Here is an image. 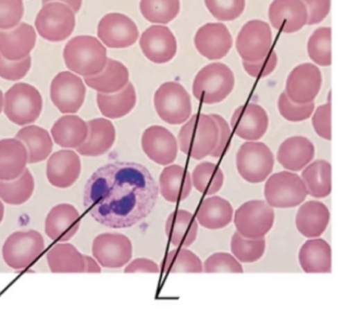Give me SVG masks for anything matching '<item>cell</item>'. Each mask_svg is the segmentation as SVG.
<instances>
[{"instance_id":"14","label":"cell","mask_w":355,"mask_h":314,"mask_svg":"<svg viewBox=\"0 0 355 314\" xmlns=\"http://www.w3.org/2000/svg\"><path fill=\"white\" fill-rule=\"evenodd\" d=\"M322 74L315 64L306 62L295 67L289 73L284 92L300 104L313 102L322 86Z\"/></svg>"},{"instance_id":"24","label":"cell","mask_w":355,"mask_h":314,"mask_svg":"<svg viewBox=\"0 0 355 314\" xmlns=\"http://www.w3.org/2000/svg\"><path fill=\"white\" fill-rule=\"evenodd\" d=\"M35 42L34 28L24 22L10 30H0V53L8 60H20L28 56Z\"/></svg>"},{"instance_id":"18","label":"cell","mask_w":355,"mask_h":314,"mask_svg":"<svg viewBox=\"0 0 355 314\" xmlns=\"http://www.w3.org/2000/svg\"><path fill=\"white\" fill-rule=\"evenodd\" d=\"M139 45L144 55L155 63H165L173 58L177 42L171 30L164 26L153 25L145 30Z\"/></svg>"},{"instance_id":"11","label":"cell","mask_w":355,"mask_h":314,"mask_svg":"<svg viewBox=\"0 0 355 314\" xmlns=\"http://www.w3.org/2000/svg\"><path fill=\"white\" fill-rule=\"evenodd\" d=\"M274 220L272 207L261 200L244 202L235 211L234 216L236 231L249 238L264 237L272 227Z\"/></svg>"},{"instance_id":"34","label":"cell","mask_w":355,"mask_h":314,"mask_svg":"<svg viewBox=\"0 0 355 314\" xmlns=\"http://www.w3.org/2000/svg\"><path fill=\"white\" fill-rule=\"evenodd\" d=\"M46 260L53 273L85 272L84 254L71 243H60L53 245L46 254Z\"/></svg>"},{"instance_id":"35","label":"cell","mask_w":355,"mask_h":314,"mask_svg":"<svg viewBox=\"0 0 355 314\" xmlns=\"http://www.w3.org/2000/svg\"><path fill=\"white\" fill-rule=\"evenodd\" d=\"M51 132L54 141L60 146L77 148L85 141L88 127L79 116L66 115L55 121Z\"/></svg>"},{"instance_id":"55","label":"cell","mask_w":355,"mask_h":314,"mask_svg":"<svg viewBox=\"0 0 355 314\" xmlns=\"http://www.w3.org/2000/svg\"><path fill=\"white\" fill-rule=\"evenodd\" d=\"M84 257L85 262V272L100 273L101 272V265L95 259L85 254Z\"/></svg>"},{"instance_id":"40","label":"cell","mask_w":355,"mask_h":314,"mask_svg":"<svg viewBox=\"0 0 355 314\" xmlns=\"http://www.w3.org/2000/svg\"><path fill=\"white\" fill-rule=\"evenodd\" d=\"M159 270L164 273H199L203 271V265L200 258L191 250L177 247L165 256Z\"/></svg>"},{"instance_id":"50","label":"cell","mask_w":355,"mask_h":314,"mask_svg":"<svg viewBox=\"0 0 355 314\" xmlns=\"http://www.w3.org/2000/svg\"><path fill=\"white\" fill-rule=\"evenodd\" d=\"M277 55L275 51L270 50L262 59L255 62H242L246 73L256 78H262L273 72L277 64Z\"/></svg>"},{"instance_id":"39","label":"cell","mask_w":355,"mask_h":314,"mask_svg":"<svg viewBox=\"0 0 355 314\" xmlns=\"http://www.w3.org/2000/svg\"><path fill=\"white\" fill-rule=\"evenodd\" d=\"M35 187L34 179L28 169L11 180H0V198L6 204H21L31 197Z\"/></svg>"},{"instance_id":"5","label":"cell","mask_w":355,"mask_h":314,"mask_svg":"<svg viewBox=\"0 0 355 314\" xmlns=\"http://www.w3.org/2000/svg\"><path fill=\"white\" fill-rule=\"evenodd\" d=\"M274 163L272 151L260 141H247L241 145L236 155L238 173L252 184L263 182L272 173Z\"/></svg>"},{"instance_id":"46","label":"cell","mask_w":355,"mask_h":314,"mask_svg":"<svg viewBox=\"0 0 355 314\" xmlns=\"http://www.w3.org/2000/svg\"><path fill=\"white\" fill-rule=\"evenodd\" d=\"M210 13L222 21H233L244 11L245 0H205Z\"/></svg>"},{"instance_id":"56","label":"cell","mask_w":355,"mask_h":314,"mask_svg":"<svg viewBox=\"0 0 355 314\" xmlns=\"http://www.w3.org/2000/svg\"><path fill=\"white\" fill-rule=\"evenodd\" d=\"M54 1H59L65 3L75 13L79 11L82 6V0H42V3L46 4L48 2Z\"/></svg>"},{"instance_id":"22","label":"cell","mask_w":355,"mask_h":314,"mask_svg":"<svg viewBox=\"0 0 355 314\" xmlns=\"http://www.w3.org/2000/svg\"><path fill=\"white\" fill-rule=\"evenodd\" d=\"M268 17L275 29L293 33L306 24L308 14L301 0H274L268 9Z\"/></svg>"},{"instance_id":"31","label":"cell","mask_w":355,"mask_h":314,"mask_svg":"<svg viewBox=\"0 0 355 314\" xmlns=\"http://www.w3.org/2000/svg\"><path fill=\"white\" fill-rule=\"evenodd\" d=\"M28 162L25 146L16 139L0 140V180H11L18 177Z\"/></svg>"},{"instance_id":"26","label":"cell","mask_w":355,"mask_h":314,"mask_svg":"<svg viewBox=\"0 0 355 314\" xmlns=\"http://www.w3.org/2000/svg\"><path fill=\"white\" fill-rule=\"evenodd\" d=\"M330 219L327 207L320 201L309 200L298 209L295 225L298 232L306 238H317L327 229Z\"/></svg>"},{"instance_id":"1","label":"cell","mask_w":355,"mask_h":314,"mask_svg":"<svg viewBox=\"0 0 355 314\" xmlns=\"http://www.w3.org/2000/svg\"><path fill=\"white\" fill-rule=\"evenodd\" d=\"M158 186L148 169L132 162H115L96 169L86 182L83 204L97 223L128 228L155 207Z\"/></svg>"},{"instance_id":"12","label":"cell","mask_w":355,"mask_h":314,"mask_svg":"<svg viewBox=\"0 0 355 314\" xmlns=\"http://www.w3.org/2000/svg\"><path fill=\"white\" fill-rule=\"evenodd\" d=\"M272 42L270 26L264 21L253 19L245 23L237 35L235 46L243 61L255 62L271 50Z\"/></svg>"},{"instance_id":"51","label":"cell","mask_w":355,"mask_h":314,"mask_svg":"<svg viewBox=\"0 0 355 314\" xmlns=\"http://www.w3.org/2000/svg\"><path fill=\"white\" fill-rule=\"evenodd\" d=\"M331 103L318 106L312 116V125L315 133L321 138L330 141L331 130Z\"/></svg>"},{"instance_id":"13","label":"cell","mask_w":355,"mask_h":314,"mask_svg":"<svg viewBox=\"0 0 355 314\" xmlns=\"http://www.w3.org/2000/svg\"><path fill=\"white\" fill-rule=\"evenodd\" d=\"M92 252L101 266L119 268L127 264L132 256V245L128 236L120 233L105 232L93 240Z\"/></svg>"},{"instance_id":"47","label":"cell","mask_w":355,"mask_h":314,"mask_svg":"<svg viewBox=\"0 0 355 314\" xmlns=\"http://www.w3.org/2000/svg\"><path fill=\"white\" fill-rule=\"evenodd\" d=\"M203 271L207 273L234 272L242 273L241 264L230 253L216 252L204 262Z\"/></svg>"},{"instance_id":"58","label":"cell","mask_w":355,"mask_h":314,"mask_svg":"<svg viewBox=\"0 0 355 314\" xmlns=\"http://www.w3.org/2000/svg\"><path fill=\"white\" fill-rule=\"evenodd\" d=\"M3 107V94L2 91L0 90V112H1Z\"/></svg>"},{"instance_id":"8","label":"cell","mask_w":355,"mask_h":314,"mask_svg":"<svg viewBox=\"0 0 355 314\" xmlns=\"http://www.w3.org/2000/svg\"><path fill=\"white\" fill-rule=\"evenodd\" d=\"M44 241L42 234L33 229L18 231L10 234L2 247L5 263L14 270L31 265L42 253Z\"/></svg>"},{"instance_id":"15","label":"cell","mask_w":355,"mask_h":314,"mask_svg":"<svg viewBox=\"0 0 355 314\" xmlns=\"http://www.w3.org/2000/svg\"><path fill=\"white\" fill-rule=\"evenodd\" d=\"M85 94L82 79L69 71L60 72L51 84V101L62 113L78 112L84 102Z\"/></svg>"},{"instance_id":"25","label":"cell","mask_w":355,"mask_h":314,"mask_svg":"<svg viewBox=\"0 0 355 314\" xmlns=\"http://www.w3.org/2000/svg\"><path fill=\"white\" fill-rule=\"evenodd\" d=\"M314 155V145L308 138L293 136L286 139L280 144L277 159L284 168L297 172L306 166Z\"/></svg>"},{"instance_id":"36","label":"cell","mask_w":355,"mask_h":314,"mask_svg":"<svg viewBox=\"0 0 355 314\" xmlns=\"http://www.w3.org/2000/svg\"><path fill=\"white\" fill-rule=\"evenodd\" d=\"M136 100L135 89L131 82H128L116 92H99L96 96L98 107L101 114L110 119L121 118L128 114L135 107Z\"/></svg>"},{"instance_id":"48","label":"cell","mask_w":355,"mask_h":314,"mask_svg":"<svg viewBox=\"0 0 355 314\" xmlns=\"http://www.w3.org/2000/svg\"><path fill=\"white\" fill-rule=\"evenodd\" d=\"M23 14L22 0H0V28H13L19 24Z\"/></svg>"},{"instance_id":"49","label":"cell","mask_w":355,"mask_h":314,"mask_svg":"<svg viewBox=\"0 0 355 314\" xmlns=\"http://www.w3.org/2000/svg\"><path fill=\"white\" fill-rule=\"evenodd\" d=\"M31 65V58L28 55L20 60H8L0 53V76L9 80H17L28 73Z\"/></svg>"},{"instance_id":"2","label":"cell","mask_w":355,"mask_h":314,"mask_svg":"<svg viewBox=\"0 0 355 314\" xmlns=\"http://www.w3.org/2000/svg\"><path fill=\"white\" fill-rule=\"evenodd\" d=\"M63 58L67 67L84 77L101 72L107 62V50L95 37L78 35L65 45Z\"/></svg>"},{"instance_id":"52","label":"cell","mask_w":355,"mask_h":314,"mask_svg":"<svg viewBox=\"0 0 355 314\" xmlns=\"http://www.w3.org/2000/svg\"><path fill=\"white\" fill-rule=\"evenodd\" d=\"M210 115L216 121L218 129L217 143L210 155L213 157H220L225 152L229 145L231 129L223 116L216 114H211Z\"/></svg>"},{"instance_id":"7","label":"cell","mask_w":355,"mask_h":314,"mask_svg":"<svg viewBox=\"0 0 355 314\" xmlns=\"http://www.w3.org/2000/svg\"><path fill=\"white\" fill-rule=\"evenodd\" d=\"M308 195L305 184L297 174L279 171L270 175L264 185V197L272 207L292 208L300 205Z\"/></svg>"},{"instance_id":"10","label":"cell","mask_w":355,"mask_h":314,"mask_svg":"<svg viewBox=\"0 0 355 314\" xmlns=\"http://www.w3.org/2000/svg\"><path fill=\"white\" fill-rule=\"evenodd\" d=\"M75 25L73 11L67 5L57 1L44 4L35 21L39 35L51 42L67 39L72 33Z\"/></svg>"},{"instance_id":"3","label":"cell","mask_w":355,"mask_h":314,"mask_svg":"<svg viewBox=\"0 0 355 314\" xmlns=\"http://www.w3.org/2000/svg\"><path fill=\"white\" fill-rule=\"evenodd\" d=\"M218 136L217 124L210 114H193L179 132L180 150L193 159H202L211 155Z\"/></svg>"},{"instance_id":"28","label":"cell","mask_w":355,"mask_h":314,"mask_svg":"<svg viewBox=\"0 0 355 314\" xmlns=\"http://www.w3.org/2000/svg\"><path fill=\"white\" fill-rule=\"evenodd\" d=\"M88 134L84 143L76 148L85 156H99L106 152L115 140V129L107 119L98 118L87 122Z\"/></svg>"},{"instance_id":"42","label":"cell","mask_w":355,"mask_h":314,"mask_svg":"<svg viewBox=\"0 0 355 314\" xmlns=\"http://www.w3.org/2000/svg\"><path fill=\"white\" fill-rule=\"evenodd\" d=\"M179 0H141L139 8L144 17L152 23L168 24L179 13Z\"/></svg>"},{"instance_id":"30","label":"cell","mask_w":355,"mask_h":314,"mask_svg":"<svg viewBox=\"0 0 355 314\" xmlns=\"http://www.w3.org/2000/svg\"><path fill=\"white\" fill-rule=\"evenodd\" d=\"M298 259L306 273H329L331 271V250L322 238L307 240L301 247Z\"/></svg>"},{"instance_id":"9","label":"cell","mask_w":355,"mask_h":314,"mask_svg":"<svg viewBox=\"0 0 355 314\" xmlns=\"http://www.w3.org/2000/svg\"><path fill=\"white\" fill-rule=\"evenodd\" d=\"M154 105L159 116L169 124L184 123L192 110L189 94L176 82H166L160 85L155 93Z\"/></svg>"},{"instance_id":"17","label":"cell","mask_w":355,"mask_h":314,"mask_svg":"<svg viewBox=\"0 0 355 314\" xmlns=\"http://www.w3.org/2000/svg\"><path fill=\"white\" fill-rule=\"evenodd\" d=\"M230 123L239 137L246 141H257L266 134L269 119L261 105L250 103L234 110Z\"/></svg>"},{"instance_id":"54","label":"cell","mask_w":355,"mask_h":314,"mask_svg":"<svg viewBox=\"0 0 355 314\" xmlns=\"http://www.w3.org/2000/svg\"><path fill=\"white\" fill-rule=\"evenodd\" d=\"M158 265L153 260L139 257L132 260L123 270L125 273H157L159 272Z\"/></svg>"},{"instance_id":"45","label":"cell","mask_w":355,"mask_h":314,"mask_svg":"<svg viewBox=\"0 0 355 314\" xmlns=\"http://www.w3.org/2000/svg\"><path fill=\"white\" fill-rule=\"evenodd\" d=\"M277 106L281 116L291 122H300L309 119L315 109L314 102L306 104L293 102L284 91L279 96Z\"/></svg>"},{"instance_id":"29","label":"cell","mask_w":355,"mask_h":314,"mask_svg":"<svg viewBox=\"0 0 355 314\" xmlns=\"http://www.w3.org/2000/svg\"><path fill=\"white\" fill-rule=\"evenodd\" d=\"M198 223L187 210L171 212L165 223V232L171 243L177 247H187L193 243L198 234Z\"/></svg>"},{"instance_id":"20","label":"cell","mask_w":355,"mask_h":314,"mask_svg":"<svg viewBox=\"0 0 355 314\" xmlns=\"http://www.w3.org/2000/svg\"><path fill=\"white\" fill-rule=\"evenodd\" d=\"M141 146L146 155L159 165L170 164L177 157L178 144L175 137L161 125H152L145 130Z\"/></svg>"},{"instance_id":"27","label":"cell","mask_w":355,"mask_h":314,"mask_svg":"<svg viewBox=\"0 0 355 314\" xmlns=\"http://www.w3.org/2000/svg\"><path fill=\"white\" fill-rule=\"evenodd\" d=\"M192 188L189 172L183 166L173 164L165 167L159 179V191L168 202H178L185 200Z\"/></svg>"},{"instance_id":"33","label":"cell","mask_w":355,"mask_h":314,"mask_svg":"<svg viewBox=\"0 0 355 314\" xmlns=\"http://www.w3.org/2000/svg\"><path fill=\"white\" fill-rule=\"evenodd\" d=\"M233 208L229 201L220 196L205 198L200 204L196 218L207 229H218L230 223Z\"/></svg>"},{"instance_id":"37","label":"cell","mask_w":355,"mask_h":314,"mask_svg":"<svg viewBox=\"0 0 355 314\" xmlns=\"http://www.w3.org/2000/svg\"><path fill=\"white\" fill-rule=\"evenodd\" d=\"M307 193L315 198L328 196L331 191V167L329 162L318 159L308 164L302 172Z\"/></svg>"},{"instance_id":"41","label":"cell","mask_w":355,"mask_h":314,"mask_svg":"<svg viewBox=\"0 0 355 314\" xmlns=\"http://www.w3.org/2000/svg\"><path fill=\"white\" fill-rule=\"evenodd\" d=\"M223 181L222 170L212 162L198 164L192 173V184L197 191L206 195L216 193L223 186Z\"/></svg>"},{"instance_id":"4","label":"cell","mask_w":355,"mask_h":314,"mask_svg":"<svg viewBox=\"0 0 355 314\" xmlns=\"http://www.w3.org/2000/svg\"><path fill=\"white\" fill-rule=\"evenodd\" d=\"M232 71L222 62L210 63L196 76L193 83V94L205 104H215L225 100L234 87Z\"/></svg>"},{"instance_id":"21","label":"cell","mask_w":355,"mask_h":314,"mask_svg":"<svg viewBox=\"0 0 355 314\" xmlns=\"http://www.w3.org/2000/svg\"><path fill=\"white\" fill-rule=\"evenodd\" d=\"M80 225L78 209L72 204L62 203L52 207L44 223L46 234L52 240L65 242L71 239Z\"/></svg>"},{"instance_id":"16","label":"cell","mask_w":355,"mask_h":314,"mask_svg":"<svg viewBox=\"0 0 355 314\" xmlns=\"http://www.w3.org/2000/svg\"><path fill=\"white\" fill-rule=\"evenodd\" d=\"M97 34L107 46L122 49L135 43L139 37V30L135 22L128 16L111 12L100 20Z\"/></svg>"},{"instance_id":"43","label":"cell","mask_w":355,"mask_h":314,"mask_svg":"<svg viewBox=\"0 0 355 314\" xmlns=\"http://www.w3.org/2000/svg\"><path fill=\"white\" fill-rule=\"evenodd\" d=\"M230 248L232 254L241 262L253 263L262 257L266 249V240L263 237L246 238L236 231L232 236Z\"/></svg>"},{"instance_id":"6","label":"cell","mask_w":355,"mask_h":314,"mask_svg":"<svg viewBox=\"0 0 355 314\" xmlns=\"http://www.w3.org/2000/svg\"><path fill=\"white\" fill-rule=\"evenodd\" d=\"M42 108V98L33 86L19 82L5 94L4 113L13 123L24 125L34 122Z\"/></svg>"},{"instance_id":"44","label":"cell","mask_w":355,"mask_h":314,"mask_svg":"<svg viewBox=\"0 0 355 314\" xmlns=\"http://www.w3.org/2000/svg\"><path fill=\"white\" fill-rule=\"evenodd\" d=\"M330 27H320L310 36L307 43L309 58L318 65L328 67L331 64Z\"/></svg>"},{"instance_id":"32","label":"cell","mask_w":355,"mask_h":314,"mask_svg":"<svg viewBox=\"0 0 355 314\" xmlns=\"http://www.w3.org/2000/svg\"><path fill=\"white\" fill-rule=\"evenodd\" d=\"M89 87L100 93H114L124 87L129 80L126 67L117 60L107 58L103 69L98 73L84 78Z\"/></svg>"},{"instance_id":"38","label":"cell","mask_w":355,"mask_h":314,"mask_svg":"<svg viewBox=\"0 0 355 314\" xmlns=\"http://www.w3.org/2000/svg\"><path fill=\"white\" fill-rule=\"evenodd\" d=\"M16 138L26 146L30 164L46 159L53 148L49 132L37 125H28L21 128L17 133Z\"/></svg>"},{"instance_id":"19","label":"cell","mask_w":355,"mask_h":314,"mask_svg":"<svg viewBox=\"0 0 355 314\" xmlns=\"http://www.w3.org/2000/svg\"><path fill=\"white\" fill-rule=\"evenodd\" d=\"M194 44L198 51L205 58L214 60L224 58L232 46V37L222 23H207L196 32Z\"/></svg>"},{"instance_id":"53","label":"cell","mask_w":355,"mask_h":314,"mask_svg":"<svg viewBox=\"0 0 355 314\" xmlns=\"http://www.w3.org/2000/svg\"><path fill=\"white\" fill-rule=\"evenodd\" d=\"M305 5L308 14L306 24L313 25L321 22L329 14L330 0H301Z\"/></svg>"},{"instance_id":"57","label":"cell","mask_w":355,"mask_h":314,"mask_svg":"<svg viewBox=\"0 0 355 314\" xmlns=\"http://www.w3.org/2000/svg\"><path fill=\"white\" fill-rule=\"evenodd\" d=\"M4 216V205L0 200V223H1Z\"/></svg>"},{"instance_id":"23","label":"cell","mask_w":355,"mask_h":314,"mask_svg":"<svg viewBox=\"0 0 355 314\" xmlns=\"http://www.w3.org/2000/svg\"><path fill=\"white\" fill-rule=\"evenodd\" d=\"M81 171L79 156L71 150L54 152L46 164V177L50 184L57 188L67 189L78 180Z\"/></svg>"}]
</instances>
